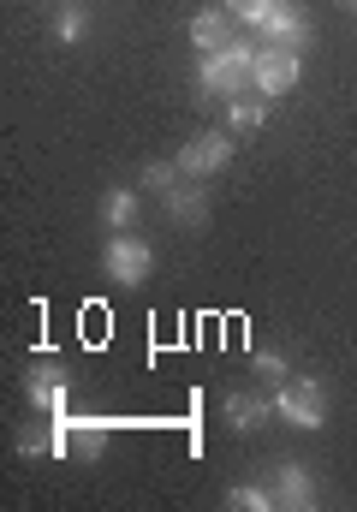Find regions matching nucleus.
Instances as JSON below:
<instances>
[{
  "instance_id": "7",
  "label": "nucleus",
  "mask_w": 357,
  "mask_h": 512,
  "mask_svg": "<svg viewBox=\"0 0 357 512\" xmlns=\"http://www.w3.org/2000/svg\"><path fill=\"white\" fill-rule=\"evenodd\" d=\"M256 30H262V48H298V42H304V18H298L292 6H280V0L268 6V18H262Z\"/></svg>"
},
{
  "instance_id": "9",
  "label": "nucleus",
  "mask_w": 357,
  "mask_h": 512,
  "mask_svg": "<svg viewBox=\"0 0 357 512\" xmlns=\"http://www.w3.org/2000/svg\"><path fill=\"white\" fill-rule=\"evenodd\" d=\"M24 393H30V405H60V393H66L60 364H36V370L24 376Z\"/></svg>"
},
{
  "instance_id": "5",
  "label": "nucleus",
  "mask_w": 357,
  "mask_h": 512,
  "mask_svg": "<svg viewBox=\"0 0 357 512\" xmlns=\"http://www.w3.org/2000/svg\"><path fill=\"white\" fill-rule=\"evenodd\" d=\"M108 274L119 286H143L149 280V245L143 239H108Z\"/></svg>"
},
{
  "instance_id": "4",
  "label": "nucleus",
  "mask_w": 357,
  "mask_h": 512,
  "mask_svg": "<svg viewBox=\"0 0 357 512\" xmlns=\"http://www.w3.org/2000/svg\"><path fill=\"white\" fill-rule=\"evenodd\" d=\"M227 155H233V137H227V131H203V137H191V143L179 149V173L203 179V173L227 167Z\"/></svg>"
},
{
  "instance_id": "16",
  "label": "nucleus",
  "mask_w": 357,
  "mask_h": 512,
  "mask_svg": "<svg viewBox=\"0 0 357 512\" xmlns=\"http://www.w3.org/2000/svg\"><path fill=\"white\" fill-rule=\"evenodd\" d=\"M227 507H238V512H262V507H268V495H262V489H233V495H227Z\"/></svg>"
},
{
  "instance_id": "14",
  "label": "nucleus",
  "mask_w": 357,
  "mask_h": 512,
  "mask_svg": "<svg viewBox=\"0 0 357 512\" xmlns=\"http://www.w3.org/2000/svg\"><path fill=\"white\" fill-rule=\"evenodd\" d=\"M268 6H274V0H227V12H233V18H250V24H262Z\"/></svg>"
},
{
  "instance_id": "8",
  "label": "nucleus",
  "mask_w": 357,
  "mask_h": 512,
  "mask_svg": "<svg viewBox=\"0 0 357 512\" xmlns=\"http://www.w3.org/2000/svg\"><path fill=\"white\" fill-rule=\"evenodd\" d=\"M191 42H197L203 54L233 48V18H227V12H197V18H191Z\"/></svg>"
},
{
  "instance_id": "2",
  "label": "nucleus",
  "mask_w": 357,
  "mask_h": 512,
  "mask_svg": "<svg viewBox=\"0 0 357 512\" xmlns=\"http://www.w3.org/2000/svg\"><path fill=\"white\" fill-rule=\"evenodd\" d=\"M274 405H280V417H286V423H298V429H316V423L328 417L322 382H292V376H286V382H280V399H274Z\"/></svg>"
},
{
  "instance_id": "1",
  "label": "nucleus",
  "mask_w": 357,
  "mask_h": 512,
  "mask_svg": "<svg viewBox=\"0 0 357 512\" xmlns=\"http://www.w3.org/2000/svg\"><path fill=\"white\" fill-rule=\"evenodd\" d=\"M250 78H256V54L233 42V48H221V54H203V90H215V96H244L250 90Z\"/></svg>"
},
{
  "instance_id": "17",
  "label": "nucleus",
  "mask_w": 357,
  "mask_h": 512,
  "mask_svg": "<svg viewBox=\"0 0 357 512\" xmlns=\"http://www.w3.org/2000/svg\"><path fill=\"white\" fill-rule=\"evenodd\" d=\"M173 179H179V161H173V167H167V161H155V167L143 173V185H155V191H167Z\"/></svg>"
},
{
  "instance_id": "19",
  "label": "nucleus",
  "mask_w": 357,
  "mask_h": 512,
  "mask_svg": "<svg viewBox=\"0 0 357 512\" xmlns=\"http://www.w3.org/2000/svg\"><path fill=\"white\" fill-rule=\"evenodd\" d=\"M256 376H268V382H286V364H280L274 352H262V358H256Z\"/></svg>"
},
{
  "instance_id": "15",
  "label": "nucleus",
  "mask_w": 357,
  "mask_h": 512,
  "mask_svg": "<svg viewBox=\"0 0 357 512\" xmlns=\"http://www.w3.org/2000/svg\"><path fill=\"white\" fill-rule=\"evenodd\" d=\"M173 215H179V221H203V203H197V191H173Z\"/></svg>"
},
{
  "instance_id": "11",
  "label": "nucleus",
  "mask_w": 357,
  "mask_h": 512,
  "mask_svg": "<svg viewBox=\"0 0 357 512\" xmlns=\"http://www.w3.org/2000/svg\"><path fill=\"white\" fill-rule=\"evenodd\" d=\"M227 417H233V429H250V423L268 417V399H262V393H233V399H227Z\"/></svg>"
},
{
  "instance_id": "13",
  "label": "nucleus",
  "mask_w": 357,
  "mask_h": 512,
  "mask_svg": "<svg viewBox=\"0 0 357 512\" xmlns=\"http://www.w3.org/2000/svg\"><path fill=\"white\" fill-rule=\"evenodd\" d=\"M268 120V108L262 102H233V131H256Z\"/></svg>"
},
{
  "instance_id": "12",
  "label": "nucleus",
  "mask_w": 357,
  "mask_h": 512,
  "mask_svg": "<svg viewBox=\"0 0 357 512\" xmlns=\"http://www.w3.org/2000/svg\"><path fill=\"white\" fill-rule=\"evenodd\" d=\"M102 215H108V221H114V227H131V215H137V197H131V191H114V197H108V209H102Z\"/></svg>"
},
{
  "instance_id": "6",
  "label": "nucleus",
  "mask_w": 357,
  "mask_h": 512,
  "mask_svg": "<svg viewBox=\"0 0 357 512\" xmlns=\"http://www.w3.org/2000/svg\"><path fill=\"white\" fill-rule=\"evenodd\" d=\"M108 447V423L102 417H78V423H60V435H54V453H102Z\"/></svg>"
},
{
  "instance_id": "18",
  "label": "nucleus",
  "mask_w": 357,
  "mask_h": 512,
  "mask_svg": "<svg viewBox=\"0 0 357 512\" xmlns=\"http://www.w3.org/2000/svg\"><path fill=\"white\" fill-rule=\"evenodd\" d=\"M54 30H60V42H72V36H78V30H84V12H78V6H66V12H60V24H54Z\"/></svg>"
},
{
  "instance_id": "10",
  "label": "nucleus",
  "mask_w": 357,
  "mask_h": 512,
  "mask_svg": "<svg viewBox=\"0 0 357 512\" xmlns=\"http://www.w3.org/2000/svg\"><path fill=\"white\" fill-rule=\"evenodd\" d=\"M280 507H310V471H298V465H286L280 471V495H274Z\"/></svg>"
},
{
  "instance_id": "20",
  "label": "nucleus",
  "mask_w": 357,
  "mask_h": 512,
  "mask_svg": "<svg viewBox=\"0 0 357 512\" xmlns=\"http://www.w3.org/2000/svg\"><path fill=\"white\" fill-rule=\"evenodd\" d=\"M18 447H24V453H42V447H54V435H42V429H30V435H24Z\"/></svg>"
},
{
  "instance_id": "3",
  "label": "nucleus",
  "mask_w": 357,
  "mask_h": 512,
  "mask_svg": "<svg viewBox=\"0 0 357 512\" xmlns=\"http://www.w3.org/2000/svg\"><path fill=\"white\" fill-rule=\"evenodd\" d=\"M298 84V48H256V90L286 96Z\"/></svg>"
},
{
  "instance_id": "21",
  "label": "nucleus",
  "mask_w": 357,
  "mask_h": 512,
  "mask_svg": "<svg viewBox=\"0 0 357 512\" xmlns=\"http://www.w3.org/2000/svg\"><path fill=\"white\" fill-rule=\"evenodd\" d=\"M346 6H357V0H346Z\"/></svg>"
}]
</instances>
